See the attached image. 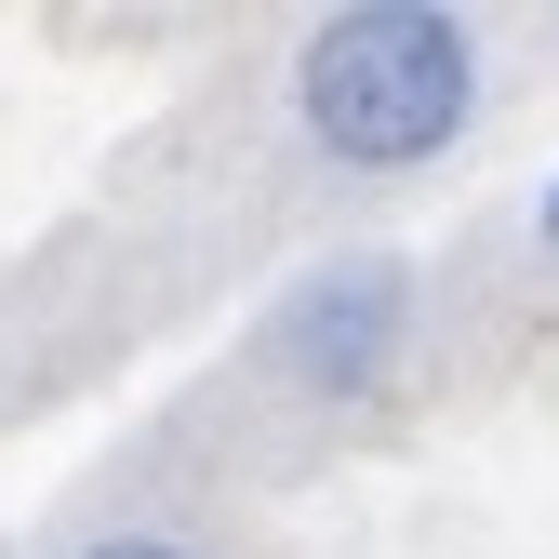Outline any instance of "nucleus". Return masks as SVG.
<instances>
[{
	"mask_svg": "<svg viewBox=\"0 0 559 559\" xmlns=\"http://www.w3.org/2000/svg\"><path fill=\"white\" fill-rule=\"evenodd\" d=\"M479 107V27L440 0H360L294 40V120L346 174H413L440 160Z\"/></svg>",
	"mask_w": 559,
	"mask_h": 559,
	"instance_id": "obj_1",
	"label": "nucleus"
},
{
	"mask_svg": "<svg viewBox=\"0 0 559 559\" xmlns=\"http://www.w3.org/2000/svg\"><path fill=\"white\" fill-rule=\"evenodd\" d=\"M266 360L294 373L307 400H386L413 360V266L400 253H333L307 266L266 320Z\"/></svg>",
	"mask_w": 559,
	"mask_h": 559,
	"instance_id": "obj_2",
	"label": "nucleus"
},
{
	"mask_svg": "<svg viewBox=\"0 0 559 559\" xmlns=\"http://www.w3.org/2000/svg\"><path fill=\"white\" fill-rule=\"evenodd\" d=\"M81 559H200V546H174V533H94Z\"/></svg>",
	"mask_w": 559,
	"mask_h": 559,
	"instance_id": "obj_3",
	"label": "nucleus"
},
{
	"mask_svg": "<svg viewBox=\"0 0 559 559\" xmlns=\"http://www.w3.org/2000/svg\"><path fill=\"white\" fill-rule=\"evenodd\" d=\"M533 227H546V240H559V174H546V200H533Z\"/></svg>",
	"mask_w": 559,
	"mask_h": 559,
	"instance_id": "obj_4",
	"label": "nucleus"
}]
</instances>
